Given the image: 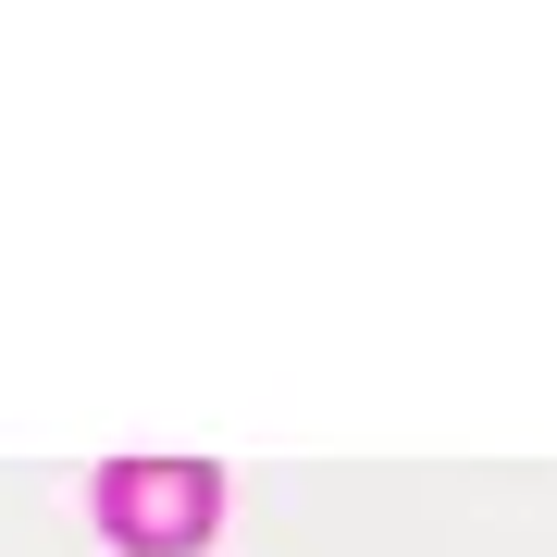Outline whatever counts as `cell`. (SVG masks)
Instances as JSON below:
<instances>
[{"label": "cell", "mask_w": 557, "mask_h": 557, "mask_svg": "<svg viewBox=\"0 0 557 557\" xmlns=\"http://www.w3.org/2000/svg\"><path fill=\"white\" fill-rule=\"evenodd\" d=\"M100 508H112L124 545H186L211 520V471H199V458H137V471L100 483Z\"/></svg>", "instance_id": "6da1fadb"}]
</instances>
